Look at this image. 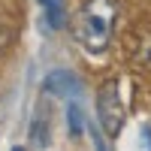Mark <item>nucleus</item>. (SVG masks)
<instances>
[{"label":"nucleus","instance_id":"obj_9","mask_svg":"<svg viewBox=\"0 0 151 151\" xmlns=\"http://www.w3.org/2000/svg\"><path fill=\"white\" fill-rule=\"evenodd\" d=\"M12 151H24V148H21V145H18V148H12Z\"/></svg>","mask_w":151,"mask_h":151},{"label":"nucleus","instance_id":"obj_5","mask_svg":"<svg viewBox=\"0 0 151 151\" xmlns=\"http://www.w3.org/2000/svg\"><path fill=\"white\" fill-rule=\"evenodd\" d=\"M67 124H70V133H73V136H82V133H85L88 121H85V112H82L79 103H70V106H67Z\"/></svg>","mask_w":151,"mask_h":151},{"label":"nucleus","instance_id":"obj_7","mask_svg":"<svg viewBox=\"0 0 151 151\" xmlns=\"http://www.w3.org/2000/svg\"><path fill=\"white\" fill-rule=\"evenodd\" d=\"M91 139H94V148H97V151H109V148H106V139H103V130L91 127Z\"/></svg>","mask_w":151,"mask_h":151},{"label":"nucleus","instance_id":"obj_8","mask_svg":"<svg viewBox=\"0 0 151 151\" xmlns=\"http://www.w3.org/2000/svg\"><path fill=\"white\" fill-rule=\"evenodd\" d=\"M0 45H3V30H0Z\"/></svg>","mask_w":151,"mask_h":151},{"label":"nucleus","instance_id":"obj_4","mask_svg":"<svg viewBox=\"0 0 151 151\" xmlns=\"http://www.w3.org/2000/svg\"><path fill=\"white\" fill-rule=\"evenodd\" d=\"M45 9V18H48V27H64V18H67V9H64V0H45L42 3Z\"/></svg>","mask_w":151,"mask_h":151},{"label":"nucleus","instance_id":"obj_2","mask_svg":"<svg viewBox=\"0 0 151 151\" xmlns=\"http://www.w3.org/2000/svg\"><path fill=\"white\" fill-rule=\"evenodd\" d=\"M97 115H100V130L106 136H118L124 121H127V106L121 103V79H112L100 88L97 94Z\"/></svg>","mask_w":151,"mask_h":151},{"label":"nucleus","instance_id":"obj_1","mask_svg":"<svg viewBox=\"0 0 151 151\" xmlns=\"http://www.w3.org/2000/svg\"><path fill=\"white\" fill-rule=\"evenodd\" d=\"M118 21L115 0H85L79 15H76V40H79L91 55H103Z\"/></svg>","mask_w":151,"mask_h":151},{"label":"nucleus","instance_id":"obj_3","mask_svg":"<svg viewBox=\"0 0 151 151\" xmlns=\"http://www.w3.org/2000/svg\"><path fill=\"white\" fill-rule=\"evenodd\" d=\"M42 91L52 94V97H76L82 91V82L70 70H52L45 76V82H42Z\"/></svg>","mask_w":151,"mask_h":151},{"label":"nucleus","instance_id":"obj_6","mask_svg":"<svg viewBox=\"0 0 151 151\" xmlns=\"http://www.w3.org/2000/svg\"><path fill=\"white\" fill-rule=\"evenodd\" d=\"M30 139L36 142V145H48V127H45V118L40 115V118H33V130H30Z\"/></svg>","mask_w":151,"mask_h":151}]
</instances>
